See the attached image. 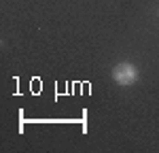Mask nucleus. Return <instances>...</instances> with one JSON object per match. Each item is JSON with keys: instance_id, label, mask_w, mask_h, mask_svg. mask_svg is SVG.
I'll use <instances>...</instances> for the list:
<instances>
[{"instance_id": "nucleus-1", "label": "nucleus", "mask_w": 159, "mask_h": 153, "mask_svg": "<svg viewBox=\"0 0 159 153\" xmlns=\"http://www.w3.org/2000/svg\"><path fill=\"white\" fill-rule=\"evenodd\" d=\"M112 81L117 85H123V87L134 85L136 81H138V68L129 62H119L112 68Z\"/></svg>"}]
</instances>
